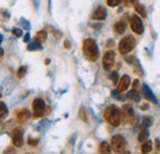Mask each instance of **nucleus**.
I'll use <instances>...</instances> for the list:
<instances>
[{"mask_svg": "<svg viewBox=\"0 0 160 154\" xmlns=\"http://www.w3.org/2000/svg\"><path fill=\"white\" fill-rule=\"evenodd\" d=\"M2 56H4V49H2V48H0V59L2 58Z\"/></svg>", "mask_w": 160, "mask_h": 154, "instance_id": "72a5a7b5", "label": "nucleus"}, {"mask_svg": "<svg viewBox=\"0 0 160 154\" xmlns=\"http://www.w3.org/2000/svg\"><path fill=\"white\" fill-rule=\"evenodd\" d=\"M47 38V32L46 31H38L37 35H36V39L40 42V43H43Z\"/></svg>", "mask_w": 160, "mask_h": 154, "instance_id": "aec40b11", "label": "nucleus"}, {"mask_svg": "<svg viewBox=\"0 0 160 154\" xmlns=\"http://www.w3.org/2000/svg\"><path fill=\"white\" fill-rule=\"evenodd\" d=\"M16 116H18V120H19L20 122H26V121H28V118L31 117V114H30L28 110L23 109V110H20Z\"/></svg>", "mask_w": 160, "mask_h": 154, "instance_id": "9b49d317", "label": "nucleus"}, {"mask_svg": "<svg viewBox=\"0 0 160 154\" xmlns=\"http://www.w3.org/2000/svg\"><path fill=\"white\" fill-rule=\"evenodd\" d=\"M110 79L112 80V83H113V84H116V83H117V80H118V74H117L116 72H113V73L110 75Z\"/></svg>", "mask_w": 160, "mask_h": 154, "instance_id": "a878e982", "label": "nucleus"}, {"mask_svg": "<svg viewBox=\"0 0 160 154\" xmlns=\"http://www.w3.org/2000/svg\"><path fill=\"white\" fill-rule=\"evenodd\" d=\"M64 46H65V48H69V47H70V44H69V41H65Z\"/></svg>", "mask_w": 160, "mask_h": 154, "instance_id": "2f4dec72", "label": "nucleus"}, {"mask_svg": "<svg viewBox=\"0 0 160 154\" xmlns=\"http://www.w3.org/2000/svg\"><path fill=\"white\" fill-rule=\"evenodd\" d=\"M44 109H46V104L42 99H36L32 104V111H33V117L38 118L42 117L44 114Z\"/></svg>", "mask_w": 160, "mask_h": 154, "instance_id": "39448f33", "label": "nucleus"}, {"mask_svg": "<svg viewBox=\"0 0 160 154\" xmlns=\"http://www.w3.org/2000/svg\"><path fill=\"white\" fill-rule=\"evenodd\" d=\"M1 41H2V36L0 35V43H1Z\"/></svg>", "mask_w": 160, "mask_h": 154, "instance_id": "f704fd0d", "label": "nucleus"}, {"mask_svg": "<svg viewBox=\"0 0 160 154\" xmlns=\"http://www.w3.org/2000/svg\"><path fill=\"white\" fill-rule=\"evenodd\" d=\"M108 6H117L121 4V0H107Z\"/></svg>", "mask_w": 160, "mask_h": 154, "instance_id": "393cba45", "label": "nucleus"}, {"mask_svg": "<svg viewBox=\"0 0 160 154\" xmlns=\"http://www.w3.org/2000/svg\"><path fill=\"white\" fill-rule=\"evenodd\" d=\"M6 115H8V107H6V105H5L4 102L0 101V123H1V121L5 118Z\"/></svg>", "mask_w": 160, "mask_h": 154, "instance_id": "f3484780", "label": "nucleus"}, {"mask_svg": "<svg viewBox=\"0 0 160 154\" xmlns=\"http://www.w3.org/2000/svg\"><path fill=\"white\" fill-rule=\"evenodd\" d=\"M134 44H136V41H134V38H133L132 36H126L124 38L121 39L120 46H118V49H120L121 53H123V54H124V53L131 52V51L133 49Z\"/></svg>", "mask_w": 160, "mask_h": 154, "instance_id": "7ed1b4c3", "label": "nucleus"}, {"mask_svg": "<svg viewBox=\"0 0 160 154\" xmlns=\"http://www.w3.org/2000/svg\"><path fill=\"white\" fill-rule=\"evenodd\" d=\"M152 148H153V143L147 139V141L143 142V144H142V147H140V151H142V153L147 154L152 152Z\"/></svg>", "mask_w": 160, "mask_h": 154, "instance_id": "ddd939ff", "label": "nucleus"}, {"mask_svg": "<svg viewBox=\"0 0 160 154\" xmlns=\"http://www.w3.org/2000/svg\"><path fill=\"white\" fill-rule=\"evenodd\" d=\"M37 42H38V41L36 39L35 42L30 43V44H28V49H30V51H32V49H40L41 46H40V43H37Z\"/></svg>", "mask_w": 160, "mask_h": 154, "instance_id": "4be33fe9", "label": "nucleus"}, {"mask_svg": "<svg viewBox=\"0 0 160 154\" xmlns=\"http://www.w3.org/2000/svg\"><path fill=\"white\" fill-rule=\"evenodd\" d=\"M128 97H129V99H136L137 101L139 100V95H138V93H137L136 90H132V91L128 94Z\"/></svg>", "mask_w": 160, "mask_h": 154, "instance_id": "b1692460", "label": "nucleus"}, {"mask_svg": "<svg viewBox=\"0 0 160 154\" xmlns=\"http://www.w3.org/2000/svg\"><path fill=\"white\" fill-rule=\"evenodd\" d=\"M99 152L102 154H108L111 153V146L107 142H102L99 147Z\"/></svg>", "mask_w": 160, "mask_h": 154, "instance_id": "4468645a", "label": "nucleus"}, {"mask_svg": "<svg viewBox=\"0 0 160 154\" xmlns=\"http://www.w3.org/2000/svg\"><path fill=\"white\" fill-rule=\"evenodd\" d=\"M126 6H131L132 4H134V0H121Z\"/></svg>", "mask_w": 160, "mask_h": 154, "instance_id": "cd10ccee", "label": "nucleus"}, {"mask_svg": "<svg viewBox=\"0 0 160 154\" xmlns=\"http://www.w3.org/2000/svg\"><path fill=\"white\" fill-rule=\"evenodd\" d=\"M82 52L84 56L88 58L89 60H96L99 58V47L94 39L88 38L84 41L82 43Z\"/></svg>", "mask_w": 160, "mask_h": 154, "instance_id": "f257e3e1", "label": "nucleus"}, {"mask_svg": "<svg viewBox=\"0 0 160 154\" xmlns=\"http://www.w3.org/2000/svg\"><path fill=\"white\" fill-rule=\"evenodd\" d=\"M103 117H105V120H106L110 125H112V126H115V127L120 126L121 121H122V114H121V111L116 106H108V107L105 110Z\"/></svg>", "mask_w": 160, "mask_h": 154, "instance_id": "f03ea898", "label": "nucleus"}, {"mask_svg": "<svg viewBox=\"0 0 160 154\" xmlns=\"http://www.w3.org/2000/svg\"><path fill=\"white\" fill-rule=\"evenodd\" d=\"M107 16V13H106V9L102 8V6H99L98 9H95V11L92 13L91 18L94 20H99V21H102V20L106 19Z\"/></svg>", "mask_w": 160, "mask_h": 154, "instance_id": "1a4fd4ad", "label": "nucleus"}, {"mask_svg": "<svg viewBox=\"0 0 160 154\" xmlns=\"http://www.w3.org/2000/svg\"><path fill=\"white\" fill-rule=\"evenodd\" d=\"M102 64H103V68L106 70L112 69V67L115 64V52L113 51H108L105 53L103 59H102Z\"/></svg>", "mask_w": 160, "mask_h": 154, "instance_id": "0eeeda50", "label": "nucleus"}, {"mask_svg": "<svg viewBox=\"0 0 160 154\" xmlns=\"http://www.w3.org/2000/svg\"><path fill=\"white\" fill-rule=\"evenodd\" d=\"M112 44H113V41H112V39H110V41L107 42V46H108V47H111Z\"/></svg>", "mask_w": 160, "mask_h": 154, "instance_id": "7c9ffc66", "label": "nucleus"}, {"mask_svg": "<svg viewBox=\"0 0 160 154\" xmlns=\"http://www.w3.org/2000/svg\"><path fill=\"white\" fill-rule=\"evenodd\" d=\"M144 96L147 97L148 100H150V101H154L155 102V97H154V95L152 94V91H150V89L147 86V85H144Z\"/></svg>", "mask_w": 160, "mask_h": 154, "instance_id": "a211bd4d", "label": "nucleus"}, {"mask_svg": "<svg viewBox=\"0 0 160 154\" xmlns=\"http://www.w3.org/2000/svg\"><path fill=\"white\" fill-rule=\"evenodd\" d=\"M37 142H38V139L28 138V144H30V146H37Z\"/></svg>", "mask_w": 160, "mask_h": 154, "instance_id": "c85d7f7f", "label": "nucleus"}, {"mask_svg": "<svg viewBox=\"0 0 160 154\" xmlns=\"http://www.w3.org/2000/svg\"><path fill=\"white\" fill-rule=\"evenodd\" d=\"M134 10L137 14H139L142 18H145L147 16V11L144 9V6L142 4H134Z\"/></svg>", "mask_w": 160, "mask_h": 154, "instance_id": "2eb2a0df", "label": "nucleus"}, {"mask_svg": "<svg viewBox=\"0 0 160 154\" xmlns=\"http://www.w3.org/2000/svg\"><path fill=\"white\" fill-rule=\"evenodd\" d=\"M131 84V79L128 75H123L118 83V91H126Z\"/></svg>", "mask_w": 160, "mask_h": 154, "instance_id": "9d476101", "label": "nucleus"}, {"mask_svg": "<svg viewBox=\"0 0 160 154\" xmlns=\"http://www.w3.org/2000/svg\"><path fill=\"white\" fill-rule=\"evenodd\" d=\"M126 27H127V26H126V22H124V21H118V22L115 23L113 30H115V32H116L117 35H122V33H124Z\"/></svg>", "mask_w": 160, "mask_h": 154, "instance_id": "f8f14e48", "label": "nucleus"}, {"mask_svg": "<svg viewBox=\"0 0 160 154\" xmlns=\"http://www.w3.org/2000/svg\"><path fill=\"white\" fill-rule=\"evenodd\" d=\"M123 114H124V117L127 118V120H131V118H133V110L131 109V106H128V105H126L124 107H123Z\"/></svg>", "mask_w": 160, "mask_h": 154, "instance_id": "dca6fc26", "label": "nucleus"}, {"mask_svg": "<svg viewBox=\"0 0 160 154\" xmlns=\"http://www.w3.org/2000/svg\"><path fill=\"white\" fill-rule=\"evenodd\" d=\"M131 28L137 35L143 33V23H142V20L137 15H132L131 16Z\"/></svg>", "mask_w": 160, "mask_h": 154, "instance_id": "423d86ee", "label": "nucleus"}, {"mask_svg": "<svg viewBox=\"0 0 160 154\" xmlns=\"http://www.w3.org/2000/svg\"><path fill=\"white\" fill-rule=\"evenodd\" d=\"M79 116L84 122H88V114H86V110H85V109H80Z\"/></svg>", "mask_w": 160, "mask_h": 154, "instance_id": "412c9836", "label": "nucleus"}, {"mask_svg": "<svg viewBox=\"0 0 160 154\" xmlns=\"http://www.w3.org/2000/svg\"><path fill=\"white\" fill-rule=\"evenodd\" d=\"M12 33H14L16 37H20L21 35H22V31H21L20 28H14V30H12Z\"/></svg>", "mask_w": 160, "mask_h": 154, "instance_id": "bb28decb", "label": "nucleus"}, {"mask_svg": "<svg viewBox=\"0 0 160 154\" xmlns=\"http://www.w3.org/2000/svg\"><path fill=\"white\" fill-rule=\"evenodd\" d=\"M12 143L16 147H22L23 146V133L21 128H15L12 131Z\"/></svg>", "mask_w": 160, "mask_h": 154, "instance_id": "6e6552de", "label": "nucleus"}, {"mask_svg": "<svg viewBox=\"0 0 160 154\" xmlns=\"http://www.w3.org/2000/svg\"><path fill=\"white\" fill-rule=\"evenodd\" d=\"M138 83H139L138 80H134V83H133V88H137V86H138Z\"/></svg>", "mask_w": 160, "mask_h": 154, "instance_id": "473e14b6", "label": "nucleus"}, {"mask_svg": "<svg viewBox=\"0 0 160 154\" xmlns=\"http://www.w3.org/2000/svg\"><path fill=\"white\" fill-rule=\"evenodd\" d=\"M148 136H149L148 130H147V128H142V130H140V132H139V136H138L139 142H144V141H147Z\"/></svg>", "mask_w": 160, "mask_h": 154, "instance_id": "6ab92c4d", "label": "nucleus"}, {"mask_svg": "<svg viewBox=\"0 0 160 154\" xmlns=\"http://www.w3.org/2000/svg\"><path fill=\"white\" fill-rule=\"evenodd\" d=\"M23 41H25V42H28V41H30V35H28V33H26V36L23 37Z\"/></svg>", "mask_w": 160, "mask_h": 154, "instance_id": "c756f323", "label": "nucleus"}, {"mask_svg": "<svg viewBox=\"0 0 160 154\" xmlns=\"http://www.w3.org/2000/svg\"><path fill=\"white\" fill-rule=\"evenodd\" d=\"M111 146L116 153H122L126 148V139L122 136H113L111 139Z\"/></svg>", "mask_w": 160, "mask_h": 154, "instance_id": "20e7f679", "label": "nucleus"}, {"mask_svg": "<svg viewBox=\"0 0 160 154\" xmlns=\"http://www.w3.org/2000/svg\"><path fill=\"white\" fill-rule=\"evenodd\" d=\"M26 70H27V68H26V67H21L20 69L18 70V78L22 79L23 75H25V73H26Z\"/></svg>", "mask_w": 160, "mask_h": 154, "instance_id": "5701e85b", "label": "nucleus"}]
</instances>
